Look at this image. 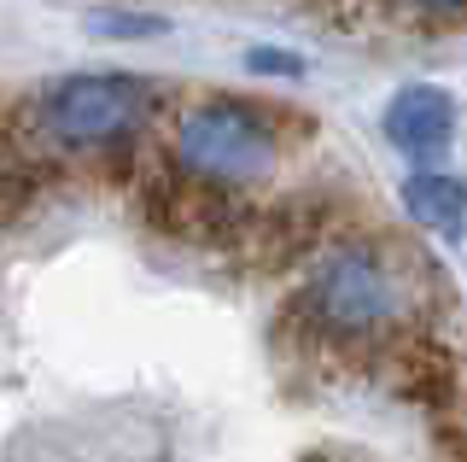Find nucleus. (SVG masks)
I'll return each mask as SVG.
<instances>
[{
    "label": "nucleus",
    "mask_w": 467,
    "mask_h": 462,
    "mask_svg": "<svg viewBox=\"0 0 467 462\" xmlns=\"http://www.w3.org/2000/svg\"><path fill=\"white\" fill-rule=\"evenodd\" d=\"M420 257L403 252L398 240L379 235H345L316 252L310 281L292 293L281 310V352L298 345L304 363H362L386 334H398L409 316V293H415Z\"/></svg>",
    "instance_id": "nucleus-1"
},
{
    "label": "nucleus",
    "mask_w": 467,
    "mask_h": 462,
    "mask_svg": "<svg viewBox=\"0 0 467 462\" xmlns=\"http://www.w3.org/2000/svg\"><path fill=\"white\" fill-rule=\"evenodd\" d=\"M292 135H316V118L245 94H204L170 129V164L223 187H257L292 147Z\"/></svg>",
    "instance_id": "nucleus-2"
},
{
    "label": "nucleus",
    "mask_w": 467,
    "mask_h": 462,
    "mask_svg": "<svg viewBox=\"0 0 467 462\" xmlns=\"http://www.w3.org/2000/svg\"><path fill=\"white\" fill-rule=\"evenodd\" d=\"M152 82L135 70H77L58 77L53 89L29 106L41 152H77V158H106L117 147H135L140 129L152 123Z\"/></svg>",
    "instance_id": "nucleus-3"
},
{
    "label": "nucleus",
    "mask_w": 467,
    "mask_h": 462,
    "mask_svg": "<svg viewBox=\"0 0 467 462\" xmlns=\"http://www.w3.org/2000/svg\"><path fill=\"white\" fill-rule=\"evenodd\" d=\"M252 199L245 187H223V182H204L182 164H152L140 176V216L158 228L175 247H216L228 252L240 240V228L252 223Z\"/></svg>",
    "instance_id": "nucleus-4"
},
{
    "label": "nucleus",
    "mask_w": 467,
    "mask_h": 462,
    "mask_svg": "<svg viewBox=\"0 0 467 462\" xmlns=\"http://www.w3.org/2000/svg\"><path fill=\"white\" fill-rule=\"evenodd\" d=\"M333 228H339V205L327 194H316V187H304V194H281L269 205H257L228 252L252 276H286V269H298L304 257L327 247Z\"/></svg>",
    "instance_id": "nucleus-5"
},
{
    "label": "nucleus",
    "mask_w": 467,
    "mask_h": 462,
    "mask_svg": "<svg viewBox=\"0 0 467 462\" xmlns=\"http://www.w3.org/2000/svg\"><path fill=\"white\" fill-rule=\"evenodd\" d=\"M368 369L391 386L403 404H415L420 415H450L462 410V357L432 334L427 322H403L398 334H386L368 352Z\"/></svg>",
    "instance_id": "nucleus-6"
},
{
    "label": "nucleus",
    "mask_w": 467,
    "mask_h": 462,
    "mask_svg": "<svg viewBox=\"0 0 467 462\" xmlns=\"http://www.w3.org/2000/svg\"><path fill=\"white\" fill-rule=\"evenodd\" d=\"M379 129H386V141L403 158L432 164V158L456 141V100H450L444 89H432V82H409V89H398L386 100Z\"/></svg>",
    "instance_id": "nucleus-7"
},
{
    "label": "nucleus",
    "mask_w": 467,
    "mask_h": 462,
    "mask_svg": "<svg viewBox=\"0 0 467 462\" xmlns=\"http://www.w3.org/2000/svg\"><path fill=\"white\" fill-rule=\"evenodd\" d=\"M403 211L415 228H427L438 240H456L467 228V182L450 176V170L420 164L415 176H403Z\"/></svg>",
    "instance_id": "nucleus-8"
},
{
    "label": "nucleus",
    "mask_w": 467,
    "mask_h": 462,
    "mask_svg": "<svg viewBox=\"0 0 467 462\" xmlns=\"http://www.w3.org/2000/svg\"><path fill=\"white\" fill-rule=\"evenodd\" d=\"M170 30L158 12H129V6H106L94 12V36H123V41H140V36H158Z\"/></svg>",
    "instance_id": "nucleus-9"
},
{
    "label": "nucleus",
    "mask_w": 467,
    "mask_h": 462,
    "mask_svg": "<svg viewBox=\"0 0 467 462\" xmlns=\"http://www.w3.org/2000/svg\"><path fill=\"white\" fill-rule=\"evenodd\" d=\"M245 65L263 70V77H304L298 53H275V47H252V53H245Z\"/></svg>",
    "instance_id": "nucleus-10"
},
{
    "label": "nucleus",
    "mask_w": 467,
    "mask_h": 462,
    "mask_svg": "<svg viewBox=\"0 0 467 462\" xmlns=\"http://www.w3.org/2000/svg\"><path fill=\"white\" fill-rule=\"evenodd\" d=\"M403 6L427 24H462L467 18V0H403Z\"/></svg>",
    "instance_id": "nucleus-11"
}]
</instances>
